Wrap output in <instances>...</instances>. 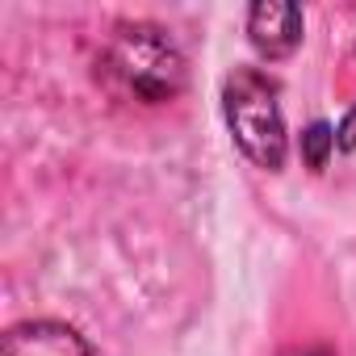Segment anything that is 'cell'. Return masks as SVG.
Segmentation results:
<instances>
[{
    "label": "cell",
    "mask_w": 356,
    "mask_h": 356,
    "mask_svg": "<svg viewBox=\"0 0 356 356\" xmlns=\"http://www.w3.org/2000/svg\"><path fill=\"white\" fill-rule=\"evenodd\" d=\"M222 113L231 126V138L239 143V151L256 163L277 172L289 155V134H285V118H281V101H277V84L256 72V67H239L227 88H222Z\"/></svg>",
    "instance_id": "7a4b0ae2"
},
{
    "label": "cell",
    "mask_w": 356,
    "mask_h": 356,
    "mask_svg": "<svg viewBox=\"0 0 356 356\" xmlns=\"http://www.w3.org/2000/svg\"><path fill=\"white\" fill-rule=\"evenodd\" d=\"M335 147H339V151H356V105L343 113V122H339V130H335Z\"/></svg>",
    "instance_id": "8992f818"
},
{
    "label": "cell",
    "mask_w": 356,
    "mask_h": 356,
    "mask_svg": "<svg viewBox=\"0 0 356 356\" xmlns=\"http://www.w3.org/2000/svg\"><path fill=\"white\" fill-rule=\"evenodd\" d=\"M105 84L138 105H168L185 88V55L151 22H126L101 51Z\"/></svg>",
    "instance_id": "6da1fadb"
},
{
    "label": "cell",
    "mask_w": 356,
    "mask_h": 356,
    "mask_svg": "<svg viewBox=\"0 0 356 356\" xmlns=\"http://www.w3.org/2000/svg\"><path fill=\"white\" fill-rule=\"evenodd\" d=\"M0 356H92L84 335L67 323H22L5 335L0 343Z\"/></svg>",
    "instance_id": "277c9868"
},
{
    "label": "cell",
    "mask_w": 356,
    "mask_h": 356,
    "mask_svg": "<svg viewBox=\"0 0 356 356\" xmlns=\"http://www.w3.org/2000/svg\"><path fill=\"white\" fill-rule=\"evenodd\" d=\"M331 151H335V130H331L327 122H314V126L302 134V155H306V163H310V168H323Z\"/></svg>",
    "instance_id": "5b68a950"
},
{
    "label": "cell",
    "mask_w": 356,
    "mask_h": 356,
    "mask_svg": "<svg viewBox=\"0 0 356 356\" xmlns=\"http://www.w3.org/2000/svg\"><path fill=\"white\" fill-rule=\"evenodd\" d=\"M289 356H331V352H323V348H310V352H289Z\"/></svg>",
    "instance_id": "52a82bcc"
},
{
    "label": "cell",
    "mask_w": 356,
    "mask_h": 356,
    "mask_svg": "<svg viewBox=\"0 0 356 356\" xmlns=\"http://www.w3.org/2000/svg\"><path fill=\"white\" fill-rule=\"evenodd\" d=\"M248 38L264 59H285L302 42V9L285 0H260L248 13Z\"/></svg>",
    "instance_id": "3957f363"
}]
</instances>
